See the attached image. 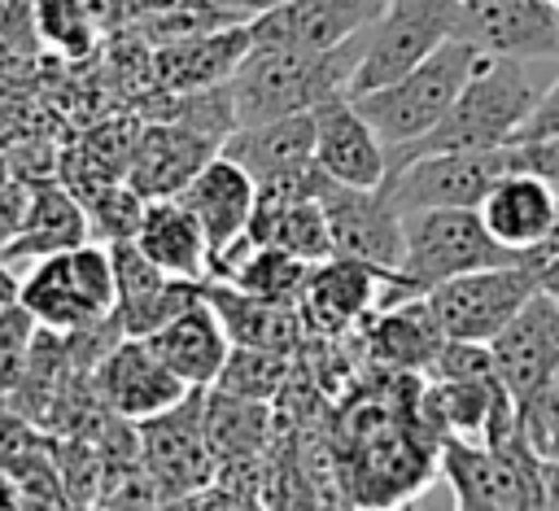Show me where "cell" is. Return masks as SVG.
<instances>
[{"label": "cell", "mask_w": 559, "mask_h": 511, "mask_svg": "<svg viewBox=\"0 0 559 511\" xmlns=\"http://www.w3.org/2000/svg\"><path fill=\"white\" fill-rule=\"evenodd\" d=\"M31 4H39V0H31Z\"/></svg>", "instance_id": "obj_45"}, {"label": "cell", "mask_w": 559, "mask_h": 511, "mask_svg": "<svg viewBox=\"0 0 559 511\" xmlns=\"http://www.w3.org/2000/svg\"><path fill=\"white\" fill-rule=\"evenodd\" d=\"M170 367L183 384L192 389H210L218 384V371L231 354V336L218 319V310L201 297L197 306H188L183 314H175L166 328H157L153 336H144Z\"/></svg>", "instance_id": "obj_25"}, {"label": "cell", "mask_w": 559, "mask_h": 511, "mask_svg": "<svg viewBox=\"0 0 559 511\" xmlns=\"http://www.w3.org/2000/svg\"><path fill=\"white\" fill-rule=\"evenodd\" d=\"M520 249H507L472 205H432V210H411L406 214V262L402 280L406 293L419 297L432 284L480 271V266H502L520 262Z\"/></svg>", "instance_id": "obj_7"}, {"label": "cell", "mask_w": 559, "mask_h": 511, "mask_svg": "<svg viewBox=\"0 0 559 511\" xmlns=\"http://www.w3.org/2000/svg\"><path fill=\"white\" fill-rule=\"evenodd\" d=\"M520 140H559V79L537 96L533 114L520 122V131H515L511 144H520Z\"/></svg>", "instance_id": "obj_38"}, {"label": "cell", "mask_w": 559, "mask_h": 511, "mask_svg": "<svg viewBox=\"0 0 559 511\" xmlns=\"http://www.w3.org/2000/svg\"><path fill=\"white\" fill-rule=\"evenodd\" d=\"M459 35L493 57H559V0H463Z\"/></svg>", "instance_id": "obj_17"}, {"label": "cell", "mask_w": 559, "mask_h": 511, "mask_svg": "<svg viewBox=\"0 0 559 511\" xmlns=\"http://www.w3.org/2000/svg\"><path fill=\"white\" fill-rule=\"evenodd\" d=\"M218 4H227V9H236V13H245V17L253 22L258 13H266V9H275V4H284V0H218Z\"/></svg>", "instance_id": "obj_43"}, {"label": "cell", "mask_w": 559, "mask_h": 511, "mask_svg": "<svg viewBox=\"0 0 559 511\" xmlns=\"http://www.w3.org/2000/svg\"><path fill=\"white\" fill-rule=\"evenodd\" d=\"M135 245L170 275L179 280H210L214 275V249L201 227V218L188 210L183 197H157L144 210Z\"/></svg>", "instance_id": "obj_26"}, {"label": "cell", "mask_w": 559, "mask_h": 511, "mask_svg": "<svg viewBox=\"0 0 559 511\" xmlns=\"http://www.w3.org/2000/svg\"><path fill=\"white\" fill-rule=\"evenodd\" d=\"M35 183H39V179L9 175V183H4V240L22 231V223H26L31 205H35Z\"/></svg>", "instance_id": "obj_39"}, {"label": "cell", "mask_w": 559, "mask_h": 511, "mask_svg": "<svg viewBox=\"0 0 559 511\" xmlns=\"http://www.w3.org/2000/svg\"><path fill=\"white\" fill-rule=\"evenodd\" d=\"M87 9V17L100 26V35H114L131 22V0H79Z\"/></svg>", "instance_id": "obj_41"}, {"label": "cell", "mask_w": 559, "mask_h": 511, "mask_svg": "<svg viewBox=\"0 0 559 511\" xmlns=\"http://www.w3.org/2000/svg\"><path fill=\"white\" fill-rule=\"evenodd\" d=\"M362 341H367V354L380 367H393V371H428L432 358H437V349L445 345V332L432 319L428 297L419 293V297L389 301V310H380L376 319H367Z\"/></svg>", "instance_id": "obj_28"}, {"label": "cell", "mask_w": 559, "mask_h": 511, "mask_svg": "<svg viewBox=\"0 0 559 511\" xmlns=\"http://www.w3.org/2000/svg\"><path fill=\"white\" fill-rule=\"evenodd\" d=\"M288 380H293V354L258 349V345H231L218 371V389L236 397H253V402H275L288 389Z\"/></svg>", "instance_id": "obj_34"}, {"label": "cell", "mask_w": 559, "mask_h": 511, "mask_svg": "<svg viewBox=\"0 0 559 511\" xmlns=\"http://www.w3.org/2000/svg\"><path fill=\"white\" fill-rule=\"evenodd\" d=\"M441 472L454 489V502L463 511L498 507V511H520V507H546V485H542V459L524 437V424L507 441H467V437H441L437 445Z\"/></svg>", "instance_id": "obj_6"}, {"label": "cell", "mask_w": 559, "mask_h": 511, "mask_svg": "<svg viewBox=\"0 0 559 511\" xmlns=\"http://www.w3.org/2000/svg\"><path fill=\"white\" fill-rule=\"evenodd\" d=\"M380 288H393L389 275H380L376 266H367L358 258L332 253V258L314 262L306 288L297 297L306 332H314V336H345V332H354L371 314Z\"/></svg>", "instance_id": "obj_19"}, {"label": "cell", "mask_w": 559, "mask_h": 511, "mask_svg": "<svg viewBox=\"0 0 559 511\" xmlns=\"http://www.w3.org/2000/svg\"><path fill=\"white\" fill-rule=\"evenodd\" d=\"M314 135H319V109L284 114V118L236 127L223 140V153L231 162H240L253 179H266V175H280V170L314 162Z\"/></svg>", "instance_id": "obj_29"}, {"label": "cell", "mask_w": 559, "mask_h": 511, "mask_svg": "<svg viewBox=\"0 0 559 511\" xmlns=\"http://www.w3.org/2000/svg\"><path fill=\"white\" fill-rule=\"evenodd\" d=\"M140 118L179 122V127H192V131H201V135H210L218 144L240 127L231 79L227 83H210V87H179V92L148 87V96L140 100Z\"/></svg>", "instance_id": "obj_31"}, {"label": "cell", "mask_w": 559, "mask_h": 511, "mask_svg": "<svg viewBox=\"0 0 559 511\" xmlns=\"http://www.w3.org/2000/svg\"><path fill=\"white\" fill-rule=\"evenodd\" d=\"M314 162L328 179L354 188H376L389 179V144L354 100H332L319 109Z\"/></svg>", "instance_id": "obj_21"}, {"label": "cell", "mask_w": 559, "mask_h": 511, "mask_svg": "<svg viewBox=\"0 0 559 511\" xmlns=\"http://www.w3.org/2000/svg\"><path fill=\"white\" fill-rule=\"evenodd\" d=\"M389 9V0H284L249 22L253 48H336Z\"/></svg>", "instance_id": "obj_15"}, {"label": "cell", "mask_w": 559, "mask_h": 511, "mask_svg": "<svg viewBox=\"0 0 559 511\" xmlns=\"http://www.w3.org/2000/svg\"><path fill=\"white\" fill-rule=\"evenodd\" d=\"M515 166H520L515 144L472 148V153H424V157H411V162L393 166L384 183L393 188V201L402 205V214L432 210V205H472V210H480L489 188Z\"/></svg>", "instance_id": "obj_12"}, {"label": "cell", "mask_w": 559, "mask_h": 511, "mask_svg": "<svg viewBox=\"0 0 559 511\" xmlns=\"http://www.w3.org/2000/svg\"><path fill=\"white\" fill-rule=\"evenodd\" d=\"M35 22H39L44 44H52L61 57H87L100 44V26L87 17L79 0H39Z\"/></svg>", "instance_id": "obj_36"}, {"label": "cell", "mask_w": 559, "mask_h": 511, "mask_svg": "<svg viewBox=\"0 0 559 511\" xmlns=\"http://www.w3.org/2000/svg\"><path fill=\"white\" fill-rule=\"evenodd\" d=\"M249 48H253L249 22L223 26V31L201 35V39H183V44L153 48V87L179 92V87L227 83V79L240 70V61L249 57Z\"/></svg>", "instance_id": "obj_27"}, {"label": "cell", "mask_w": 559, "mask_h": 511, "mask_svg": "<svg viewBox=\"0 0 559 511\" xmlns=\"http://www.w3.org/2000/svg\"><path fill=\"white\" fill-rule=\"evenodd\" d=\"M528 262L537 266V284L559 297V245H537V249H528Z\"/></svg>", "instance_id": "obj_42"}, {"label": "cell", "mask_w": 559, "mask_h": 511, "mask_svg": "<svg viewBox=\"0 0 559 511\" xmlns=\"http://www.w3.org/2000/svg\"><path fill=\"white\" fill-rule=\"evenodd\" d=\"M17 297L52 332H79L118 310V271L105 240L74 245L66 253L35 258L31 275L17 280Z\"/></svg>", "instance_id": "obj_5"}, {"label": "cell", "mask_w": 559, "mask_h": 511, "mask_svg": "<svg viewBox=\"0 0 559 511\" xmlns=\"http://www.w3.org/2000/svg\"><path fill=\"white\" fill-rule=\"evenodd\" d=\"M502 384L515 406H528L546 384L559 380V297L537 288L520 314L489 341Z\"/></svg>", "instance_id": "obj_14"}, {"label": "cell", "mask_w": 559, "mask_h": 511, "mask_svg": "<svg viewBox=\"0 0 559 511\" xmlns=\"http://www.w3.org/2000/svg\"><path fill=\"white\" fill-rule=\"evenodd\" d=\"M310 266L314 262H306V258H297V253H288L280 245H249L245 253H236L218 271V280H231L236 288H245L253 297L293 301L297 306V297H301V288L310 280Z\"/></svg>", "instance_id": "obj_32"}, {"label": "cell", "mask_w": 559, "mask_h": 511, "mask_svg": "<svg viewBox=\"0 0 559 511\" xmlns=\"http://www.w3.org/2000/svg\"><path fill=\"white\" fill-rule=\"evenodd\" d=\"M515 162H520V170H537L559 188V140H520Z\"/></svg>", "instance_id": "obj_40"}, {"label": "cell", "mask_w": 559, "mask_h": 511, "mask_svg": "<svg viewBox=\"0 0 559 511\" xmlns=\"http://www.w3.org/2000/svg\"><path fill=\"white\" fill-rule=\"evenodd\" d=\"M323 210H328V227H332V253L341 258H358L367 266H376L380 275H389L393 288L389 301L411 297L406 280H402V262H406V214L393 201L389 183L376 188H354V183H323Z\"/></svg>", "instance_id": "obj_8"}, {"label": "cell", "mask_w": 559, "mask_h": 511, "mask_svg": "<svg viewBox=\"0 0 559 511\" xmlns=\"http://www.w3.org/2000/svg\"><path fill=\"white\" fill-rule=\"evenodd\" d=\"M459 22H463V0H389V9L367 31L349 100L415 70L424 57H432L445 39L459 35Z\"/></svg>", "instance_id": "obj_9"}, {"label": "cell", "mask_w": 559, "mask_h": 511, "mask_svg": "<svg viewBox=\"0 0 559 511\" xmlns=\"http://www.w3.org/2000/svg\"><path fill=\"white\" fill-rule=\"evenodd\" d=\"M240 22H249V17L227 9V4H218V0H175V4H162V9H148V13L131 17V26L140 31V39L148 48L201 39V35H214V31L240 26Z\"/></svg>", "instance_id": "obj_33"}, {"label": "cell", "mask_w": 559, "mask_h": 511, "mask_svg": "<svg viewBox=\"0 0 559 511\" xmlns=\"http://www.w3.org/2000/svg\"><path fill=\"white\" fill-rule=\"evenodd\" d=\"M480 57H485L480 44L454 35L432 57H424L415 70L397 74L384 87H371V92L354 96V105L384 135L389 148H402V144L419 140L424 131H432L445 118V109L454 105V96L463 92V83L480 66Z\"/></svg>", "instance_id": "obj_3"}, {"label": "cell", "mask_w": 559, "mask_h": 511, "mask_svg": "<svg viewBox=\"0 0 559 511\" xmlns=\"http://www.w3.org/2000/svg\"><path fill=\"white\" fill-rule=\"evenodd\" d=\"M520 424H524V437L537 450V459L559 463V380L546 384L528 406H520Z\"/></svg>", "instance_id": "obj_37"}, {"label": "cell", "mask_w": 559, "mask_h": 511, "mask_svg": "<svg viewBox=\"0 0 559 511\" xmlns=\"http://www.w3.org/2000/svg\"><path fill=\"white\" fill-rule=\"evenodd\" d=\"M367 31L336 44V48H249L240 70L231 74L236 92V118L240 127L284 118V114H310L332 100H349L354 70L362 61Z\"/></svg>", "instance_id": "obj_1"}, {"label": "cell", "mask_w": 559, "mask_h": 511, "mask_svg": "<svg viewBox=\"0 0 559 511\" xmlns=\"http://www.w3.org/2000/svg\"><path fill=\"white\" fill-rule=\"evenodd\" d=\"M205 301L218 310L231 345H258V349H284V354H297L306 345V319L293 301L253 297L218 275L205 280Z\"/></svg>", "instance_id": "obj_24"}, {"label": "cell", "mask_w": 559, "mask_h": 511, "mask_svg": "<svg viewBox=\"0 0 559 511\" xmlns=\"http://www.w3.org/2000/svg\"><path fill=\"white\" fill-rule=\"evenodd\" d=\"M223 144L192 131V127H179V122H162V118H144L140 127V140H135V153H131V166H127V179L148 197H179L205 166L210 157L218 153Z\"/></svg>", "instance_id": "obj_20"}, {"label": "cell", "mask_w": 559, "mask_h": 511, "mask_svg": "<svg viewBox=\"0 0 559 511\" xmlns=\"http://www.w3.org/2000/svg\"><path fill=\"white\" fill-rule=\"evenodd\" d=\"M87 240H96V236H92V218H87L83 197L70 183L39 179L35 183V205L22 223V231L0 245V262L17 266V262L48 258V253H66V249L87 245Z\"/></svg>", "instance_id": "obj_23"}, {"label": "cell", "mask_w": 559, "mask_h": 511, "mask_svg": "<svg viewBox=\"0 0 559 511\" xmlns=\"http://www.w3.org/2000/svg\"><path fill=\"white\" fill-rule=\"evenodd\" d=\"M92 389L105 411L127 415L135 424L170 411L175 402H183L192 393V384H183L175 376V367L144 336H122L92 371Z\"/></svg>", "instance_id": "obj_13"}, {"label": "cell", "mask_w": 559, "mask_h": 511, "mask_svg": "<svg viewBox=\"0 0 559 511\" xmlns=\"http://www.w3.org/2000/svg\"><path fill=\"white\" fill-rule=\"evenodd\" d=\"M205 432L223 463H253L271 437V402L236 397L218 384L205 389Z\"/></svg>", "instance_id": "obj_30"}, {"label": "cell", "mask_w": 559, "mask_h": 511, "mask_svg": "<svg viewBox=\"0 0 559 511\" xmlns=\"http://www.w3.org/2000/svg\"><path fill=\"white\" fill-rule=\"evenodd\" d=\"M432 467H441L437 441L406 415L397 419L384 406H376L371 424H354L345 498H354L362 507L406 502L428 489Z\"/></svg>", "instance_id": "obj_4"}, {"label": "cell", "mask_w": 559, "mask_h": 511, "mask_svg": "<svg viewBox=\"0 0 559 511\" xmlns=\"http://www.w3.org/2000/svg\"><path fill=\"white\" fill-rule=\"evenodd\" d=\"M537 87L528 83V74L520 70L515 57H493L485 52L480 66L472 70V79L463 83V92L454 96V105L445 109V118L424 131L419 140L389 148V170L424 157V153H472V148H502L515 140L520 122L533 114L537 105Z\"/></svg>", "instance_id": "obj_2"}, {"label": "cell", "mask_w": 559, "mask_h": 511, "mask_svg": "<svg viewBox=\"0 0 559 511\" xmlns=\"http://www.w3.org/2000/svg\"><path fill=\"white\" fill-rule=\"evenodd\" d=\"M140 454L166 502H192L218 476V454L205 432V389H192L162 415L140 419Z\"/></svg>", "instance_id": "obj_11"}, {"label": "cell", "mask_w": 559, "mask_h": 511, "mask_svg": "<svg viewBox=\"0 0 559 511\" xmlns=\"http://www.w3.org/2000/svg\"><path fill=\"white\" fill-rule=\"evenodd\" d=\"M114 271H118V319L127 336H153L175 314L205 297V280H179L162 271L135 240H114Z\"/></svg>", "instance_id": "obj_16"}, {"label": "cell", "mask_w": 559, "mask_h": 511, "mask_svg": "<svg viewBox=\"0 0 559 511\" xmlns=\"http://www.w3.org/2000/svg\"><path fill=\"white\" fill-rule=\"evenodd\" d=\"M83 205H87V218H92V236L114 245V240H135L140 236L148 197L131 179H109L96 192H87Z\"/></svg>", "instance_id": "obj_35"}, {"label": "cell", "mask_w": 559, "mask_h": 511, "mask_svg": "<svg viewBox=\"0 0 559 511\" xmlns=\"http://www.w3.org/2000/svg\"><path fill=\"white\" fill-rule=\"evenodd\" d=\"M537 288H542L537 284V266L524 253L520 262H502V266H480V271L450 275V280L432 284L424 297H428L432 319L441 323L445 336H459V341H493L520 314V306Z\"/></svg>", "instance_id": "obj_10"}, {"label": "cell", "mask_w": 559, "mask_h": 511, "mask_svg": "<svg viewBox=\"0 0 559 511\" xmlns=\"http://www.w3.org/2000/svg\"><path fill=\"white\" fill-rule=\"evenodd\" d=\"M546 245H559V214H555V227H550V240Z\"/></svg>", "instance_id": "obj_44"}, {"label": "cell", "mask_w": 559, "mask_h": 511, "mask_svg": "<svg viewBox=\"0 0 559 511\" xmlns=\"http://www.w3.org/2000/svg\"><path fill=\"white\" fill-rule=\"evenodd\" d=\"M555 214H559V188L537 175V170H507L489 197L480 201V218L485 227L507 245V249H537L550 240V227H555Z\"/></svg>", "instance_id": "obj_22"}, {"label": "cell", "mask_w": 559, "mask_h": 511, "mask_svg": "<svg viewBox=\"0 0 559 511\" xmlns=\"http://www.w3.org/2000/svg\"><path fill=\"white\" fill-rule=\"evenodd\" d=\"M179 197L201 218V227L210 236V249H214V275H218V266L245 245V236L253 227V214H258V179L218 148L210 157V166Z\"/></svg>", "instance_id": "obj_18"}]
</instances>
